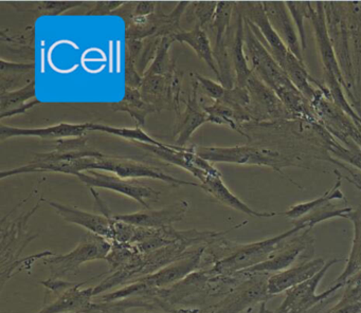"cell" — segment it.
I'll list each match as a JSON object with an SVG mask.
<instances>
[{
	"label": "cell",
	"mask_w": 361,
	"mask_h": 313,
	"mask_svg": "<svg viewBox=\"0 0 361 313\" xmlns=\"http://www.w3.org/2000/svg\"><path fill=\"white\" fill-rule=\"evenodd\" d=\"M86 171H109L114 175L119 176L126 179H137V178H153L161 180L172 186H195L200 188L197 182L187 181L173 177L160 167L152 166L141 161L135 160L126 156H114V154H103L99 152L96 156L87 158L77 159L71 161H58V162H47V161L35 160L24 166L3 171L1 178L11 176L22 175V173H39V171H51V173H66V175H77L78 173Z\"/></svg>",
	"instance_id": "obj_1"
},
{
	"label": "cell",
	"mask_w": 361,
	"mask_h": 313,
	"mask_svg": "<svg viewBox=\"0 0 361 313\" xmlns=\"http://www.w3.org/2000/svg\"><path fill=\"white\" fill-rule=\"evenodd\" d=\"M245 20V53L253 73L276 92L287 111L310 116V101L295 88L284 70L266 48L248 21Z\"/></svg>",
	"instance_id": "obj_2"
},
{
	"label": "cell",
	"mask_w": 361,
	"mask_h": 313,
	"mask_svg": "<svg viewBox=\"0 0 361 313\" xmlns=\"http://www.w3.org/2000/svg\"><path fill=\"white\" fill-rule=\"evenodd\" d=\"M193 147L196 154L208 162L269 167L288 180L290 179L283 173L282 169L284 167L297 165V163L281 152L259 146L236 145L231 147H219L193 145Z\"/></svg>",
	"instance_id": "obj_3"
},
{
	"label": "cell",
	"mask_w": 361,
	"mask_h": 313,
	"mask_svg": "<svg viewBox=\"0 0 361 313\" xmlns=\"http://www.w3.org/2000/svg\"><path fill=\"white\" fill-rule=\"evenodd\" d=\"M111 241L104 237L87 232L82 237L75 249L63 255L48 256L42 262L49 266L51 275L50 279H61L66 276L79 274L82 264L94 260H107L111 253Z\"/></svg>",
	"instance_id": "obj_4"
},
{
	"label": "cell",
	"mask_w": 361,
	"mask_h": 313,
	"mask_svg": "<svg viewBox=\"0 0 361 313\" xmlns=\"http://www.w3.org/2000/svg\"><path fill=\"white\" fill-rule=\"evenodd\" d=\"M235 6L236 2L234 1L219 2L214 20L210 27H212L215 34L213 54L219 68V80L226 89H231L235 86L234 70L229 53L230 31H231L232 18H233Z\"/></svg>",
	"instance_id": "obj_5"
},
{
	"label": "cell",
	"mask_w": 361,
	"mask_h": 313,
	"mask_svg": "<svg viewBox=\"0 0 361 313\" xmlns=\"http://www.w3.org/2000/svg\"><path fill=\"white\" fill-rule=\"evenodd\" d=\"M75 177L90 188H99L119 192L140 203L147 209H151L147 200L156 202L160 198V192L158 190L137 179H126L114 173H102L99 171H82L78 173Z\"/></svg>",
	"instance_id": "obj_6"
},
{
	"label": "cell",
	"mask_w": 361,
	"mask_h": 313,
	"mask_svg": "<svg viewBox=\"0 0 361 313\" xmlns=\"http://www.w3.org/2000/svg\"><path fill=\"white\" fill-rule=\"evenodd\" d=\"M43 201L44 198H42L30 211L23 214L13 221H8L7 215L1 219V272L20 262V255H22L25 247L39 236L37 234H29L27 226Z\"/></svg>",
	"instance_id": "obj_7"
},
{
	"label": "cell",
	"mask_w": 361,
	"mask_h": 313,
	"mask_svg": "<svg viewBox=\"0 0 361 313\" xmlns=\"http://www.w3.org/2000/svg\"><path fill=\"white\" fill-rule=\"evenodd\" d=\"M342 259L338 258H333V259L326 262L324 268L314 275L310 281L297 286V287L291 288L287 290L286 296L282 304L279 306V308L274 311V313H304L310 310L312 307L316 306L319 302L322 300H326L331 294L335 293L338 289L343 287L341 283L337 285H331L326 291L322 293L317 294V288L319 283L322 281L323 277L326 274L327 271L329 270L333 264L341 262Z\"/></svg>",
	"instance_id": "obj_8"
},
{
	"label": "cell",
	"mask_w": 361,
	"mask_h": 313,
	"mask_svg": "<svg viewBox=\"0 0 361 313\" xmlns=\"http://www.w3.org/2000/svg\"><path fill=\"white\" fill-rule=\"evenodd\" d=\"M181 76L176 67L168 75L143 76L141 95L157 111L164 109L178 110L180 106Z\"/></svg>",
	"instance_id": "obj_9"
},
{
	"label": "cell",
	"mask_w": 361,
	"mask_h": 313,
	"mask_svg": "<svg viewBox=\"0 0 361 313\" xmlns=\"http://www.w3.org/2000/svg\"><path fill=\"white\" fill-rule=\"evenodd\" d=\"M141 148L152 152L161 160L166 161L171 164L176 165L189 171L193 177L202 181L209 173H219L221 171L213 166L212 163L198 156L194 150L193 145L190 147L161 148L151 144L137 143Z\"/></svg>",
	"instance_id": "obj_10"
},
{
	"label": "cell",
	"mask_w": 361,
	"mask_h": 313,
	"mask_svg": "<svg viewBox=\"0 0 361 313\" xmlns=\"http://www.w3.org/2000/svg\"><path fill=\"white\" fill-rule=\"evenodd\" d=\"M310 20L314 27V37H316L317 47L321 55L324 74H329L339 80L342 86L345 87V78L341 70L337 54L335 52L333 42L327 27L326 14H325L324 2L318 1L314 4Z\"/></svg>",
	"instance_id": "obj_11"
},
{
	"label": "cell",
	"mask_w": 361,
	"mask_h": 313,
	"mask_svg": "<svg viewBox=\"0 0 361 313\" xmlns=\"http://www.w3.org/2000/svg\"><path fill=\"white\" fill-rule=\"evenodd\" d=\"M190 203L187 200H179L169 207L159 209H143L132 214H120L114 215L118 221L126 222L140 228H171L176 222L185 218L189 209Z\"/></svg>",
	"instance_id": "obj_12"
},
{
	"label": "cell",
	"mask_w": 361,
	"mask_h": 313,
	"mask_svg": "<svg viewBox=\"0 0 361 313\" xmlns=\"http://www.w3.org/2000/svg\"><path fill=\"white\" fill-rule=\"evenodd\" d=\"M90 133V122L87 123H60L51 126L39 128H18L8 126L1 122L0 124V141L14 137H35L39 139L56 141V140L80 137Z\"/></svg>",
	"instance_id": "obj_13"
},
{
	"label": "cell",
	"mask_w": 361,
	"mask_h": 313,
	"mask_svg": "<svg viewBox=\"0 0 361 313\" xmlns=\"http://www.w3.org/2000/svg\"><path fill=\"white\" fill-rule=\"evenodd\" d=\"M310 230L301 235H293L290 238L283 241L279 249L262 264H257L242 273H278L286 270L297 259L298 256L310 245Z\"/></svg>",
	"instance_id": "obj_14"
},
{
	"label": "cell",
	"mask_w": 361,
	"mask_h": 313,
	"mask_svg": "<svg viewBox=\"0 0 361 313\" xmlns=\"http://www.w3.org/2000/svg\"><path fill=\"white\" fill-rule=\"evenodd\" d=\"M50 207L56 209L59 216L63 218L68 223L77 224L86 228L92 234L104 237L107 240H113V223L115 218H109L102 214L90 213V211H82L78 207H69L56 201L46 200Z\"/></svg>",
	"instance_id": "obj_15"
},
{
	"label": "cell",
	"mask_w": 361,
	"mask_h": 313,
	"mask_svg": "<svg viewBox=\"0 0 361 313\" xmlns=\"http://www.w3.org/2000/svg\"><path fill=\"white\" fill-rule=\"evenodd\" d=\"M264 8L274 31L280 36L289 51L301 61L303 59V49L298 37L297 27L289 13L286 4L282 1H263Z\"/></svg>",
	"instance_id": "obj_16"
},
{
	"label": "cell",
	"mask_w": 361,
	"mask_h": 313,
	"mask_svg": "<svg viewBox=\"0 0 361 313\" xmlns=\"http://www.w3.org/2000/svg\"><path fill=\"white\" fill-rule=\"evenodd\" d=\"M325 264L326 262L323 258H316L274 273L266 281L268 294L269 296L276 295L310 281L324 268Z\"/></svg>",
	"instance_id": "obj_17"
},
{
	"label": "cell",
	"mask_w": 361,
	"mask_h": 313,
	"mask_svg": "<svg viewBox=\"0 0 361 313\" xmlns=\"http://www.w3.org/2000/svg\"><path fill=\"white\" fill-rule=\"evenodd\" d=\"M192 92L189 95L185 109L183 113H179L178 126L175 128L174 137L176 145L180 147H187V143L191 139L192 135L200 128L202 125L209 122L208 113L204 109V106L198 99V82L191 73Z\"/></svg>",
	"instance_id": "obj_18"
},
{
	"label": "cell",
	"mask_w": 361,
	"mask_h": 313,
	"mask_svg": "<svg viewBox=\"0 0 361 313\" xmlns=\"http://www.w3.org/2000/svg\"><path fill=\"white\" fill-rule=\"evenodd\" d=\"M84 285L85 281L71 283L37 313H90L94 305V288H84Z\"/></svg>",
	"instance_id": "obj_19"
},
{
	"label": "cell",
	"mask_w": 361,
	"mask_h": 313,
	"mask_svg": "<svg viewBox=\"0 0 361 313\" xmlns=\"http://www.w3.org/2000/svg\"><path fill=\"white\" fill-rule=\"evenodd\" d=\"M229 53L234 70L235 86L246 88L247 82L253 72L245 53V20L238 6L234 10V23L230 31Z\"/></svg>",
	"instance_id": "obj_20"
},
{
	"label": "cell",
	"mask_w": 361,
	"mask_h": 313,
	"mask_svg": "<svg viewBox=\"0 0 361 313\" xmlns=\"http://www.w3.org/2000/svg\"><path fill=\"white\" fill-rule=\"evenodd\" d=\"M200 188L204 190L207 194L213 197L215 200L225 204L226 207H231V209L246 214V215L257 218H271L278 215L276 211H257L251 209L229 190V188L224 182L221 173H209L200 181Z\"/></svg>",
	"instance_id": "obj_21"
},
{
	"label": "cell",
	"mask_w": 361,
	"mask_h": 313,
	"mask_svg": "<svg viewBox=\"0 0 361 313\" xmlns=\"http://www.w3.org/2000/svg\"><path fill=\"white\" fill-rule=\"evenodd\" d=\"M246 88L250 94V105L253 104L255 110L259 109V111H261V116H263V112H265L266 116L279 118V116H284L286 113L285 112L286 108L283 105L276 92L269 88L265 82H262L255 73L247 82ZM255 110L251 112L252 116Z\"/></svg>",
	"instance_id": "obj_22"
},
{
	"label": "cell",
	"mask_w": 361,
	"mask_h": 313,
	"mask_svg": "<svg viewBox=\"0 0 361 313\" xmlns=\"http://www.w3.org/2000/svg\"><path fill=\"white\" fill-rule=\"evenodd\" d=\"M269 296L267 285L263 283H247L232 291L214 307L212 313H238L263 296Z\"/></svg>",
	"instance_id": "obj_23"
},
{
	"label": "cell",
	"mask_w": 361,
	"mask_h": 313,
	"mask_svg": "<svg viewBox=\"0 0 361 313\" xmlns=\"http://www.w3.org/2000/svg\"><path fill=\"white\" fill-rule=\"evenodd\" d=\"M111 109L116 112H126L137 123V126H145L147 116L157 109L143 99L140 89L126 87L124 97L121 101L111 104Z\"/></svg>",
	"instance_id": "obj_24"
},
{
	"label": "cell",
	"mask_w": 361,
	"mask_h": 313,
	"mask_svg": "<svg viewBox=\"0 0 361 313\" xmlns=\"http://www.w3.org/2000/svg\"><path fill=\"white\" fill-rule=\"evenodd\" d=\"M175 42H183L191 47L200 59H202L211 70L214 72L219 78V68H217L216 61H215L214 54H213V49L211 47L210 39H209L208 34L206 30L202 27H194L190 31H181L174 36Z\"/></svg>",
	"instance_id": "obj_25"
},
{
	"label": "cell",
	"mask_w": 361,
	"mask_h": 313,
	"mask_svg": "<svg viewBox=\"0 0 361 313\" xmlns=\"http://www.w3.org/2000/svg\"><path fill=\"white\" fill-rule=\"evenodd\" d=\"M166 13L162 11L161 4L157 10L149 16H135L126 21V40H145L156 35L161 27Z\"/></svg>",
	"instance_id": "obj_26"
},
{
	"label": "cell",
	"mask_w": 361,
	"mask_h": 313,
	"mask_svg": "<svg viewBox=\"0 0 361 313\" xmlns=\"http://www.w3.org/2000/svg\"><path fill=\"white\" fill-rule=\"evenodd\" d=\"M348 220H352L354 224V238H353L352 250L346 262L343 272L335 279L333 285L344 283L355 275L361 272V204L356 211H353L348 215Z\"/></svg>",
	"instance_id": "obj_27"
},
{
	"label": "cell",
	"mask_w": 361,
	"mask_h": 313,
	"mask_svg": "<svg viewBox=\"0 0 361 313\" xmlns=\"http://www.w3.org/2000/svg\"><path fill=\"white\" fill-rule=\"evenodd\" d=\"M18 12L35 13L46 16H59L67 11L86 6L85 1H3Z\"/></svg>",
	"instance_id": "obj_28"
},
{
	"label": "cell",
	"mask_w": 361,
	"mask_h": 313,
	"mask_svg": "<svg viewBox=\"0 0 361 313\" xmlns=\"http://www.w3.org/2000/svg\"><path fill=\"white\" fill-rule=\"evenodd\" d=\"M337 181L334 184L331 190H327L324 195L319 197V198L314 199V200L306 201V202L298 203V204L293 205L289 207L284 215L286 217L290 218L293 220H298L300 218L304 217L307 214L312 213L316 209H321L325 205L329 204L333 200H341L345 199L343 192H341L342 175L337 173Z\"/></svg>",
	"instance_id": "obj_29"
},
{
	"label": "cell",
	"mask_w": 361,
	"mask_h": 313,
	"mask_svg": "<svg viewBox=\"0 0 361 313\" xmlns=\"http://www.w3.org/2000/svg\"><path fill=\"white\" fill-rule=\"evenodd\" d=\"M90 131H101V133H109V135H117V137L130 140V141L134 142V143L137 142V143L151 144V145L158 146V147L161 148L176 147V145H168V144L162 143V142L154 139L153 137H151L145 130H142L140 126H136L134 128H126V127L109 126V125L90 122Z\"/></svg>",
	"instance_id": "obj_30"
},
{
	"label": "cell",
	"mask_w": 361,
	"mask_h": 313,
	"mask_svg": "<svg viewBox=\"0 0 361 313\" xmlns=\"http://www.w3.org/2000/svg\"><path fill=\"white\" fill-rule=\"evenodd\" d=\"M35 29L32 27H29L23 34L13 36L8 35L6 30L3 29L0 32V40L4 46H7L8 50L11 51L16 56L30 59L35 63Z\"/></svg>",
	"instance_id": "obj_31"
},
{
	"label": "cell",
	"mask_w": 361,
	"mask_h": 313,
	"mask_svg": "<svg viewBox=\"0 0 361 313\" xmlns=\"http://www.w3.org/2000/svg\"><path fill=\"white\" fill-rule=\"evenodd\" d=\"M353 211L354 209L352 207H346L338 209V207H334L331 203H329V204L295 220V226H301L303 230H310L320 222L326 221V220L333 219V218H345V219H348V215Z\"/></svg>",
	"instance_id": "obj_32"
},
{
	"label": "cell",
	"mask_w": 361,
	"mask_h": 313,
	"mask_svg": "<svg viewBox=\"0 0 361 313\" xmlns=\"http://www.w3.org/2000/svg\"><path fill=\"white\" fill-rule=\"evenodd\" d=\"M216 1H196L191 2L188 6L185 14H187V18L189 21H194L195 25L206 30L210 27L214 20L215 13H216Z\"/></svg>",
	"instance_id": "obj_33"
},
{
	"label": "cell",
	"mask_w": 361,
	"mask_h": 313,
	"mask_svg": "<svg viewBox=\"0 0 361 313\" xmlns=\"http://www.w3.org/2000/svg\"><path fill=\"white\" fill-rule=\"evenodd\" d=\"M174 42V37H172V36L162 37L157 54H156L153 63H151L143 76L168 75L169 73L172 72L175 67V63H171L169 50H170L171 46Z\"/></svg>",
	"instance_id": "obj_34"
},
{
	"label": "cell",
	"mask_w": 361,
	"mask_h": 313,
	"mask_svg": "<svg viewBox=\"0 0 361 313\" xmlns=\"http://www.w3.org/2000/svg\"><path fill=\"white\" fill-rule=\"evenodd\" d=\"M209 116V122L215 123L219 125H226L234 130H238V123L240 121L238 114L229 106L226 105L221 101H215L212 105L204 106Z\"/></svg>",
	"instance_id": "obj_35"
},
{
	"label": "cell",
	"mask_w": 361,
	"mask_h": 313,
	"mask_svg": "<svg viewBox=\"0 0 361 313\" xmlns=\"http://www.w3.org/2000/svg\"><path fill=\"white\" fill-rule=\"evenodd\" d=\"M32 99H35V82L18 90L0 93V113L16 109Z\"/></svg>",
	"instance_id": "obj_36"
},
{
	"label": "cell",
	"mask_w": 361,
	"mask_h": 313,
	"mask_svg": "<svg viewBox=\"0 0 361 313\" xmlns=\"http://www.w3.org/2000/svg\"><path fill=\"white\" fill-rule=\"evenodd\" d=\"M285 4H286L287 8H288L291 17H293L295 27H297L302 49L305 50L307 44H306L304 20H305L306 18L310 19V16H312V13L314 8V4L308 1H288L285 2Z\"/></svg>",
	"instance_id": "obj_37"
},
{
	"label": "cell",
	"mask_w": 361,
	"mask_h": 313,
	"mask_svg": "<svg viewBox=\"0 0 361 313\" xmlns=\"http://www.w3.org/2000/svg\"><path fill=\"white\" fill-rule=\"evenodd\" d=\"M329 150L339 160L348 163L355 168L361 171V148H359L358 146L353 145L350 147L342 146L341 144L338 143L333 137H331Z\"/></svg>",
	"instance_id": "obj_38"
},
{
	"label": "cell",
	"mask_w": 361,
	"mask_h": 313,
	"mask_svg": "<svg viewBox=\"0 0 361 313\" xmlns=\"http://www.w3.org/2000/svg\"><path fill=\"white\" fill-rule=\"evenodd\" d=\"M35 72L32 73H0V93L10 92L24 88L35 82Z\"/></svg>",
	"instance_id": "obj_39"
},
{
	"label": "cell",
	"mask_w": 361,
	"mask_h": 313,
	"mask_svg": "<svg viewBox=\"0 0 361 313\" xmlns=\"http://www.w3.org/2000/svg\"><path fill=\"white\" fill-rule=\"evenodd\" d=\"M124 78H126V87L140 89L142 85L143 76L139 73L136 63L128 52H126V56H124Z\"/></svg>",
	"instance_id": "obj_40"
},
{
	"label": "cell",
	"mask_w": 361,
	"mask_h": 313,
	"mask_svg": "<svg viewBox=\"0 0 361 313\" xmlns=\"http://www.w3.org/2000/svg\"><path fill=\"white\" fill-rule=\"evenodd\" d=\"M192 73H193L194 78H196L198 84L202 86L204 92L210 99H214V102L221 99V97H224L226 92V88L223 85L214 82V80H210V78H206V76L200 75V74L196 73V72H192Z\"/></svg>",
	"instance_id": "obj_41"
},
{
	"label": "cell",
	"mask_w": 361,
	"mask_h": 313,
	"mask_svg": "<svg viewBox=\"0 0 361 313\" xmlns=\"http://www.w3.org/2000/svg\"><path fill=\"white\" fill-rule=\"evenodd\" d=\"M126 1H94L87 6L86 16H105L111 15Z\"/></svg>",
	"instance_id": "obj_42"
},
{
	"label": "cell",
	"mask_w": 361,
	"mask_h": 313,
	"mask_svg": "<svg viewBox=\"0 0 361 313\" xmlns=\"http://www.w3.org/2000/svg\"><path fill=\"white\" fill-rule=\"evenodd\" d=\"M35 72V63H20V61L0 59V73H32Z\"/></svg>",
	"instance_id": "obj_43"
},
{
	"label": "cell",
	"mask_w": 361,
	"mask_h": 313,
	"mask_svg": "<svg viewBox=\"0 0 361 313\" xmlns=\"http://www.w3.org/2000/svg\"><path fill=\"white\" fill-rule=\"evenodd\" d=\"M158 1H135L134 17L149 16L157 10Z\"/></svg>",
	"instance_id": "obj_44"
},
{
	"label": "cell",
	"mask_w": 361,
	"mask_h": 313,
	"mask_svg": "<svg viewBox=\"0 0 361 313\" xmlns=\"http://www.w3.org/2000/svg\"><path fill=\"white\" fill-rule=\"evenodd\" d=\"M41 104L42 102L39 101V99H32V101L28 102V103L20 106V107L16 108V109L10 110V111L0 113V120H5L6 118H11V116H20V114L26 113L27 111L32 109V108L37 107V106L41 105Z\"/></svg>",
	"instance_id": "obj_45"
},
{
	"label": "cell",
	"mask_w": 361,
	"mask_h": 313,
	"mask_svg": "<svg viewBox=\"0 0 361 313\" xmlns=\"http://www.w3.org/2000/svg\"><path fill=\"white\" fill-rule=\"evenodd\" d=\"M329 313H361V300L348 306L334 307Z\"/></svg>",
	"instance_id": "obj_46"
},
{
	"label": "cell",
	"mask_w": 361,
	"mask_h": 313,
	"mask_svg": "<svg viewBox=\"0 0 361 313\" xmlns=\"http://www.w3.org/2000/svg\"><path fill=\"white\" fill-rule=\"evenodd\" d=\"M145 313H200V309L196 308H174L170 310H164V312H145Z\"/></svg>",
	"instance_id": "obj_47"
},
{
	"label": "cell",
	"mask_w": 361,
	"mask_h": 313,
	"mask_svg": "<svg viewBox=\"0 0 361 313\" xmlns=\"http://www.w3.org/2000/svg\"><path fill=\"white\" fill-rule=\"evenodd\" d=\"M348 171H350V168H348ZM352 173V171H350ZM343 177V176H342ZM345 178L346 180H348L350 183L354 184L355 186H356L358 190H361V181L360 179H359L358 176L356 175V173H352V178L350 177H343Z\"/></svg>",
	"instance_id": "obj_48"
},
{
	"label": "cell",
	"mask_w": 361,
	"mask_h": 313,
	"mask_svg": "<svg viewBox=\"0 0 361 313\" xmlns=\"http://www.w3.org/2000/svg\"><path fill=\"white\" fill-rule=\"evenodd\" d=\"M259 313H274L271 311L268 310L267 307H266V302H263L259 306Z\"/></svg>",
	"instance_id": "obj_49"
},
{
	"label": "cell",
	"mask_w": 361,
	"mask_h": 313,
	"mask_svg": "<svg viewBox=\"0 0 361 313\" xmlns=\"http://www.w3.org/2000/svg\"><path fill=\"white\" fill-rule=\"evenodd\" d=\"M355 123H356L357 127H358L359 130H360V133H361V123H358V122H355ZM360 147H361V146H360Z\"/></svg>",
	"instance_id": "obj_50"
}]
</instances>
